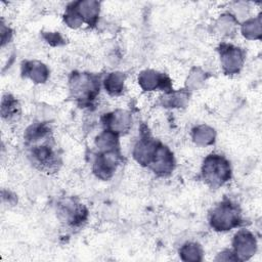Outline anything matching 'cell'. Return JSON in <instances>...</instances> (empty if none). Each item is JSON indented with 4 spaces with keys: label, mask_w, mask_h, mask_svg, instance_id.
Returning a JSON list of instances; mask_svg holds the SVG:
<instances>
[{
    "label": "cell",
    "mask_w": 262,
    "mask_h": 262,
    "mask_svg": "<svg viewBox=\"0 0 262 262\" xmlns=\"http://www.w3.org/2000/svg\"><path fill=\"white\" fill-rule=\"evenodd\" d=\"M25 146L32 165L40 172L52 174L59 170L61 157L52 136L51 127L45 122L30 125L24 133Z\"/></svg>",
    "instance_id": "1"
},
{
    "label": "cell",
    "mask_w": 262,
    "mask_h": 262,
    "mask_svg": "<svg viewBox=\"0 0 262 262\" xmlns=\"http://www.w3.org/2000/svg\"><path fill=\"white\" fill-rule=\"evenodd\" d=\"M69 89L79 105L90 106L99 94V77L92 73L73 72L69 79Z\"/></svg>",
    "instance_id": "2"
},
{
    "label": "cell",
    "mask_w": 262,
    "mask_h": 262,
    "mask_svg": "<svg viewBox=\"0 0 262 262\" xmlns=\"http://www.w3.org/2000/svg\"><path fill=\"white\" fill-rule=\"evenodd\" d=\"M244 223L238 206L228 199L217 204L209 214V224L216 231H228Z\"/></svg>",
    "instance_id": "3"
},
{
    "label": "cell",
    "mask_w": 262,
    "mask_h": 262,
    "mask_svg": "<svg viewBox=\"0 0 262 262\" xmlns=\"http://www.w3.org/2000/svg\"><path fill=\"white\" fill-rule=\"evenodd\" d=\"M201 174L204 182L211 188H219L231 178L229 161L221 155H208L202 165Z\"/></svg>",
    "instance_id": "4"
},
{
    "label": "cell",
    "mask_w": 262,
    "mask_h": 262,
    "mask_svg": "<svg viewBox=\"0 0 262 262\" xmlns=\"http://www.w3.org/2000/svg\"><path fill=\"white\" fill-rule=\"evenodd\" d=\"M57 217L71 229L82 227L88 219L87 208L73 198H66L57 204Z\"/></svg>",
    "instance_id": "5"
},
{
    "label": "cell",
    "mask_w": 262,
    "mask_h": 262,
    "mask_svg": "<svg viewBox=\"0 0 262 262\" xmlns=\"http://www.w3.org/2000/svg\"><path fill=\"white\" fill-rule=\"evenodd\" d=\"M100 3L94 0H81L70 3L66 8L69 19L77 27L86 23L89 27H94L98 20Z\"/></svg>",
    "instance_id": "6"
},
{
    "label": "cell",
    "mask_w": 262,
    "mask_h": 262,
    "mask_svg": "<svg viewBox=\"0 0 262 262\" xmlns=\"http://www.w3.org/2000/svg\"><path fill=\"white\" fill-rule=\"evenodd\" d=\"M122 161L123 157L120 149L98 151L93 161L92 171L97 178L108 180L114 176Z\"/></svg>",
    "instance_id": "7"
},
{
    "label": "cell",
    "mask_w": 262,
    "mask_h": 262,
    "mask_svg": "<svg viewBox=\"0 0 262 262\" xmlns=\"http://www.w3.org/2000/svg\"><path fill=\"white\" fill-rule=\"evenodd\" d=\"M220 61L223 72L226 75L237 74L245 62V52L242 48L228 43H221L218 46Z\"/></svg>",
    "instance_id": "8"
},
{
    "label": "cell",
    "mask_w": 262,
    "mask_h": 262,
    "mask_svg": "<svg viewBox=\"0 0 262 262\" xmlns=\"http://www.w3.org/2000/svg\"><path fill=\"white\" fill-rule=\"evenodd\" d=\"M174 167L175 160L173 152L168 146L159 141L147 168L159 176H168L172 173Z\"/></svg>",
    "instance_id": "9"
},
{
    "label": "cell",
    "mask_w": 262,
    "mask_h": 262,
    "mask_svg": "<svg viewBox=\"0 0 262 262\" xmlns=\"http://www.w3.org/2000/svg\"><path fill=\"white\" fill-rule=\"evenodd\" d=\"M138 83L145 91L163 90L166 93L173 91L170 78L166 74L154 70L142 71L138 76Z\"/></svg>",
    "instance_id": "10"
},
{
    "label": "cell",
    "mask_w": 262,
    "mask_h": 262,
    "mask_svg": "<svg viewBox=\"0 0 262 262\" xmlns=\"http://www.w3.org/2000/svg\"><path fill=\"white\" fill-rule=\"evenodd\" d=\"M101 121L104 130L112 131L118 135L126 134L132 126L131 115L123 110H116L105 114Z\"/></svg>",
    "instance_id": "11"
},
{
    "label": "cell",
    "mask_w": 262,
    "mask_h": 262,
    "mask_svg": "<svg viewBox=\"0 0 262 262\" xmlns=\"http://www.w3.org/2000/svg\"><path fill=\"white\" fill-rule=\"evenodd\" d=\"M233 253L237 261L249 259L256 251V239L248 230H239L233 237Z\"/></svg>",
    "instance_id": "12"
},
{
    "label": "cell",
    "mask_w": 262,
    "mask_h": 262,
    "mask_svg": "<svg viewBox=\"0 0 262 262\" xmlns=\"http://www.w3.org/2000/svg\"><path fill=\"white\" fill-rule=\"evenodd\" d=\"M158 143L159 141L151 138L147 132H142L140 139L137 141V143L134 146V150H133L134 159L141 166L147 167Z\"/></svg>",
    "instance_id": "13"
},
{
    "label": "cell",
    "mask_w": 262,
    "mask_h": 262,
    "mask_svg": "<svg viewBox=\"0 0 262 262\" xmlns=\"http://www.w3.org/2000/svg\"><path fill=\"white\" fill-rule=\"evenodd\" d=\"M21 76L34 83H45L49 77V70L41 61L25 60L21 63Z\"/></svg>",
    "instance_id": "14"
},
{
    "label": "cell",
    "mask_w": 262,
    "mask_h": 262,
    "mask_svg": "<svg viewBox=\"0 0 262 262\" xmlns=\"http://www.w3.org/2000/svg\"><path fill=\"white\" fill-rule=\"evenodd\" d=\"M21 107L18 100L11 94H4L1 100V117L7 123H13L20 118Z\"/></svg>",
    "instance_id": "15"
},
{
    "label": "cell",
    "mask_w": 262,
    "mask_h": 262,
    "mask_svg": "<svg viewBox=\"0 0 262 262\" xmlns=\"http://www.w3.org/2000/svg\"><path fill=\"white\" fill-rule=\"evenodd\" d=\"M125 79V74L121 72H113L107 74L102 82L105 91L112 96L121 95L124 91Z\"/></svg>",
    "instance_id": "16"
},
{
    "label": "cell",
    "mask_w": 262,
    "mask_h": 262,
    "mask_svg": "<svg viewBox=\"0 0 262 262\" xmlns=\"http://www.w3.org/2000/svg\"><path fill=\"white\" fill-rule=\"evenodd\" d=\"M118 134L103 130L95 139V146L98 148V151H107V150H118L120 149Z\"/></svg>",
    "instance_id": "17"
},
{
    "label": "cell",
    "mask_w": 262,
    "mask_h": 262,
    "mask_svg": "<svg viewBox=\"0 0 262 262\" xmlns=\"http://www.w3.org/2000/svg\"><path fill=\"white\" fill-rule=\"evenodd\" d=\"M215 130L207 125H200L192 129V139L198 145L206 146L215 141Z\"/></svg>",
    "instance_id": "18"
},
{
    "label": "cell",
    "mask_w": 262,
    "mask_h": 262,
    "mask_svg": "<svg viewBox=\"0 0 262 262\" xmlns=\"http://www.w3.org/2000/svg\"><path fill=\"white\" fill-rule=\"evenodd\" d=\"M179 255L184 261H201L203 249L196 243H186L179 250Z\"/></svg>",
    "instance_id": "19"
},
{
    "label": "cell",
    "mask_w": 262,
    "mask_h": 262,
    "mask_svg": "<svg viewBox=\"0 0 262 262\" xmlns=\"http://www.w3.org/2000/svg\"><path fill=\"white\" fill-rule=\"evenodd\" d=\"M243 35L248 39H258L261 35V21L260 17L251 18L245 21L242 26Z\"/></svg>",
    "instance_id": "20"
},
{
    "label": "cell",
    "mask_w": 262,
    "mask_h": 262,
    "mask_svg": "<svg viewBox=\"0 0 262 262\" xmlns=\"http://www.w3.org/2000/svg\"><path fill=\"white\" fill-rule=\"evenodd\" d=\"M164 98V104L169 107H180L185 104L188 95L183 92H168Z\"/></svg>",
    "instance_id": "21"
},
{
    "label": "cell",
    "mask_w": 262,
    "mask_h": 262,
    "mask_svg": "<svg viewBox=\"0 0 262 262\" xmlns=\"http://www.w3.org/2000/svg\"><path fill=\"white\" fill-rule=\"evenodd\" d=\"M44 38L46 39V41L48 43H50L51 45H60L63 44V39L60 36V34L58 32H54V33H46L44 34Z\"/></svg>",
    "instance_id": "22"
},
{
    "label": "cell",
    "mask_w": 262,
    "mask_h": 262,
    "mask_svg": "<svg viewBox=\"0 0 262 262\" xmlns=\"http://www.w3.org/2000/svg\"><path fill=\"white\" fill-rule=\"evenodd\" d=\"M12 37V31L8 26H5V24L1 23V39H2V46H4L6 43L10 41Z\"/></svg>",
    "instance_id": "23"
}]
</instances>
